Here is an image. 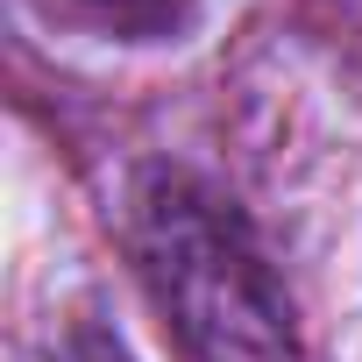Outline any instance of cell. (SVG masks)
<instances>
[{"instance_id": "6da1fadb", "label": "cell", "mask_w": 362, "mask_h": 362, "mask_svg": "<svg viewBox=\"0 0 362 362\" xmlns=\"http://www.w3.org/2000/svg\"><path fill=\"white\" fill-rule=\"evenodd\" d=\"M128 256L185 362H298L291 298L242 206L185 163L128 185Z\"/></svg>"}, {"instance_id": "7a4b0ae2", "label": "cell", "mask_w": 362, "mask_h": 362, "mask_svg": "<svg viewBox=\"0 0 362 362\" xmlns=\"http://www.w3.org/2000/svg\"><path fill=\"white\" fill-rule=\"evenodd\" d=\"M22 8L93 43H185L199 29V0H22Z\"/></svg>"}, {"instance_id": "3957f363", "label": "cell", "mask_w": 362, "mask_h": 362, "mask_svg": "<svg viewBox=\"0 0 362 362\" xmlns=\"http://www.w3.org/2000/svg\"><path fill=\"white\" fill-rule=\"evenodd\" d=\"M50 362H135V355H128V341H121L114 327H100V320H71V327L50 341Z\"/></svg>"}]
</instances>
